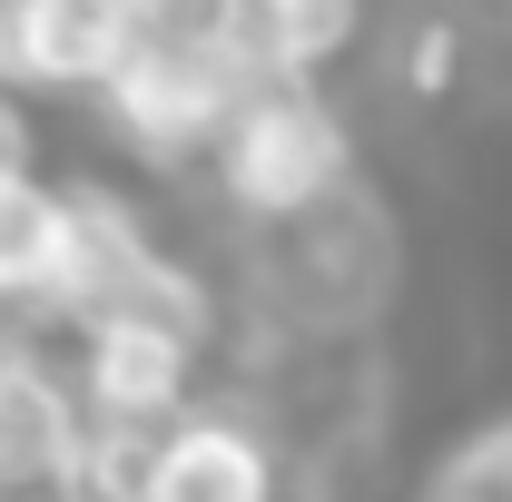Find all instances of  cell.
<instances>
[{
	"label": "cell",
	"instance_id": "1",
	"mask_svg": "<svg viewBox=\"0 0 512 502\" xmlns=\"http://www.w3.org/2000/svg\"><path fill=\"white\" fill-rule=\"evenodd\" d=\"M247 60L227 50V30L207 20V30H178V20H158L138 50H128V69L109 79V109H119V128L148 148V158H188L197 138H227V119L247 109Z\"/></svg>",
	"mask_w": 512,
	"mask_h": 502
},
{
	"label": "cell",
	"instance_id": "2",
	"mask_svg": "<svg viewBox=\"0 0 512 502\" xmlns=\"http://www.w3.org/2000/svg\"><path fill=\"white\" fill-rule=\"evenodd\" d=\"M217 178L256 217H306V207H325L345 188V119L325 109L316 89L266 79L247 109L227 119V138H217Z\"/></svg>",
	"mask_w": 512,
	"mask_h": 502
},
{
	"label": "cell",
	"instance_id": "3",
	"mask_svg": "<svg viewBox=\"0 0 512 502\" xmlns=\"http://www.w3.org/2000/svg\"><path fill=\"white\" fill-rule=\"evenodd\" d=\"M138 40L128 0H0V89H109Z\"/></svg>",
	"mask_w": 512,
	"mask_h": 502
},
{
	"label": "cell",
	"instance_id": "4",
	"mask_svg": "<svg viewBox=\"0 0 512 502\" xmlns=\"http://www.w3.org/2000/svg\"><path fill=\"white\" fill-rule=\"evenodd\" d=\"M89 394L109 404V424H148L188 394V335L138 325V315H99L89 325Z\"/></svg>",
	"mask_w": 512,
	"mask_h": 502
},
{
	"label": "cell",
	"instance_id": "5",
	"mask_svg": "<svg viewBox=\"0 0 512 502\" xmlns=\"http://www.w3.org/2000/svg\"><path fill=\"white\" fill-rule=\"evenodd\" d=\"M69 256H79V197L0 178V296H69Z\"/></svg>",
	"mask_w": 512,
	"mask_h": 502
},
{
	"label": "cell",
	"instance_id": "6",
	"mask_svg": "<svg viewBox=\"0 0 512 502\" xmlns=\"http://www.w3.org/2000/svg\"><path fill=\"white\" fill-rule=\"evenodd\" d=\"M148 502H276V473L237 424H178L148 463Z\"/></svg>",
	"mask_w": 512,
	"mask_h": 502
},
{
	"label": "cell",
	"instance_id": "7",
	"mask_svg": "<svg viewBox=\"0 0 512 502\" xmlns=\"http://www.w3.org/2000/svg\"><path fill=\"white\" fill-rule=\"evenodd\" d=\"M69 473H79V424H69L60 384L50 375H10L0 384V493L69 483Z\"/></svg>",
	"mask_w": 512,
	"mask_h": 502
},
{
	"label": "cell",
	"instance_id": "8",
	"mask_svg": "<svg viewBox=\"0 0 512 502\" xmlns=\"http://www.w3.org/2000/svg\"><path fill=\"white\" fill-rule=\"evenodd\" d=\"M0 178H30V119L10 89H0Z\"/></svg>",
	"mask_w": 512,
	"mask_h": 502
},
{
	"label": "cell",
	"instance_id": "9",
	"mask_svg": "<svg viewBox=\"0 0 512 502\" xmlns=\"http://www.w3.org/2000/svg\"><path fill=\"white\" fill-rule=\"evenodd\" d=\"M10 375H30V355H20V335L0 325V384H10Z\"/></svg>",
	"mask_w": 512,
	"mask_h": 502
},
{
	"label": "cell",
	"instance_id": "10",
	"mask_svg": "<svg viewBox=\"0 0 512 502\" xmlns=\"http://www.w3.org/2000/svg\"><path fill=\"white\" fill-rule=\"evenodd\" d=\"M128 10H138V20H148V30H158V20H178V10H188V0H128Z\"/></svg>",
	"mask_w": 512,
	"mask_h": 502
},
{
	"label": "cell",
	"instance_id": "11",
	"mask_svg": "<svg viewBox=\"0 0 512 502\" xmlns=\"http://www.w3.org/2000/svg\"><path fill=\"white\" fill-rule=\"evenodd\" d=\"M503 502H512V453H503Z\"/></svg>",
	"mask_w": 512,
	"mask_h": 502
}]
</instances>
